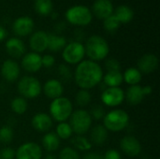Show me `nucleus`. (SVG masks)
I'll use <instances>...</instances> for the list:
<instances>
[{"label": "nucleus", "instance_id": "nucleus-41", "mask_svg": "<svg viewBox=\"0 0 160 159\" xmlns=\"http://www.w3.org/2000/svg\"><path fill=\"white\" fill-rule=\"evenodd\" d=\"M103 159H122L120 153L115 149L108 150L103 156Z\"/></svg>", "mask_w": 160, "mask_h": 159}, {"label": "nucleus", "instance_id": "nucleus-43", "mask_svg": "<svg viewBox=\"0 0 160 159\" xmlns=\"http://www.w3.org/2000/svg\"><path fill=\"white\" fill-rule=\"evenodd\" d=\"M152 92H153V88H152V86H150V85H145V86H143V87H142V93H143L144 97L151 95V94H152Z\"/></svg>", "mask_w": 160, "mask_h": 159}, {"label": "nucleus", "instance_id": "nucleus-14", "mask_svg": "<svg viewBox=\"0 0 160 159\" xmlns=\"http://www.w3.org/2000/svg\"><path fill=\"white\" fill-rule=\"evenodd\" d=\"M22 67L29 73H35L40 70L42 67L40 54L34 52L24 54L22 59Z\"/></svg>", "mask_w": 160, "mask_h": 159}, {"label": "nucleus", "instance_id": "nucleus-13", "mask_svg": "<svg viewBox=\"0 0 160 159\" xmlns=\"http://www.w3.org/2000/svg\"><path fill=\"white\" fill-rule=\"evenodd\" d=\"M34 26L35 23L32 18L28 16H22L14 21L12 29L15 35L19 37H25L33 32Z\"/></svg>", "mask_w": 160, "mask_h": 159}, {"label": "nucleus", "instance_id": "nucleus-32", "mask_svg": "<svg viewBox=\"0 0 160 159\" xmlns=\"http://www.w3.org/2000/svg\"><path fill=\"white\" fill-rule=\"evenodd\" d=\"M75 100L79 107L83 108L90 104V102L92 100V95L89 92V90L80 89L75 96Z\"/></svg>", "mask_w": 160, "mask_h": 159}, {"label": "nucleus", "instance_id": "nucleus-12", "mask_svg": "<svg viewBox=\"0 0 160 159\" xmlns=\"http://www.w3.org/2000/svg\"><path fill=\"white\" fill-rule=\"evenodd\" d=\"M20 65L12 59L6 60L1 66V75L8 82H13L17 81L20 77Z\"/></svg>", "mask_w": 160, "mask_h": 159}, {"label": "nucleus", "instance_id": "nucleus-18", "mask_svg": "<svg viewBox=\"0 0 160 159\" xmlns=\"http://www.w3.org/2000/svg\"><path fill=\"white\" fill-rule=\"evenodd\" d=\"M29 45L34 52H43L48 49V34L44 31L35 32L30 37Z\"/></svg>", "mask_w": 160, "mask_h": 159}, {"label": "nucleus", "instance_id": "nucleus-9", "mask_svg": "<svg viewBox=\"0 0 160 159\" xmlns=\"http://www.w3.org/2000/svg\"><path fill=\"white\" fill-rule=\"evenodd\" d=\"M125 100V92L120 87H107L101 93V101L104 105L114 108Z\"/></svg>", "mask_w": 160, "mask_h": 159}, {"label": "nucleus", "instance_id": "nucleus-27", "mask_svg": "<svg viewBox=\"0 0 160 159\" xmlns=\"http://www.w3.org/2000/svg\"><path fill=\"white\" fill-rule=\"evenodd\" d=\"M142 74L136 67H129L123 74L124 82L129 84L130 86L139 84L142 81Z\"/></svg>", "mask_w": 160, "mask_h": 159}, {"label": "nucleus", "instance_id": "nucleus-31", "mask_svg": "<svg viewBox=\"0 0 160 159\" xmlns=\"http://www.w3.org/2000/svg\"><path fill=\"white\" fill-rule=\"evenodd\" d=\"M55 134L58 136L60 140H68L72 137L73 131L69 123L62 122V123H58L56 127Z\"/></svg>", "mask_w": 160, "mask_h": 159}, {"label": "nucleus", "instance_id": "nucleus-25", "mask_svg": "<svg viewBox=\"0 0 160 159\" xmlns=\"http://www.w3.org/2000/svg\"><path fill=\"white\" fill-rule=\"evenodd\" d=\"M114 15L118 19L120 23H128L132 21L134 17V12L130 7L127 5H121L116 8Z\"/></svg>", "mask_w": 160, "mask_h": 159}, {"label": "nucleus", "instance_id": "nucleus-36", "mask_svg": "<svg viewBox=\"0 0 160 159\" xmlns=\"http://www.w3.org/2000/svg\"><path fill=\"white\" fill-rule=\"evenodd\" d=\"M58 75L61 79V82H69L72 78V72L69 67L66 64H61L58 67Z\"/></svg>", "mask_w": 160, "mask_h": 159}, {"label": "nucleus", "instance_id": "nucleus-19", "mask_svg": "<svg viewBox=\"0 0 160 159\" xmlns=\"http://www.w3.org/2000/svg\"><path fill=\"white\" fill-rule=\"evenodd\" d=\"M6 51L12 58H20L25 52V45L18 37H10L6 42Z\"/></svg>", "mask_w": 160, "mask_h": 159}, {"label": "nucleus", "instance_id": "nucleus-30", "mask_svg": "<svg viewBox=\"0 0 160 159\" xmlns=\"http://www.w3.org/2000/svg\"><path fill=\"white\" fill-rule=\"evenodd\" d=\"M35 9L38 14L41 16H48L52 10V0H35Z\"/></svg>", "mask_w": 160, "mask_h": 159}, {"label": "nucleus", "instance_id": "nucleus-38", "mask_svg": "<svg viewBox=\"0 0 160 159\" xmlns=\"http://www.w3.org/2000/svg\"><path fill=\"white\" fill-rule=\"evenodd\" d=\"M105 67L108 71H121V64L117 59L110 58L105 62Z\"/></svg>", "mask_w": 160, "mask_h": 159}, {"label": "nucleus", "instance_id": "nucleus-35", "mask_svg": "<svg viewBox=\"0 0 160 159\" xmlns=\"http://www.w3.org/2000/svg\"><path fill=\"white\" fill-rule=\"evenodd\" d=\"M58 159H80V155L74 148L65 147L60 151Z\"/></svg>", "mask_w": 160, "mask_h": 159}, {"label": "nucleus", "instance_id": "nucleus-34", "mask_svg": "<svg viewBox=\"0 0 160 159\" xmlns=\"http://www.w3.org/2000/svg\"><path fill=\"white\" fill-rule=\"evenodd\" d=\"M120 24H121L120 22L118 21V19L115 17L114 14H112L108 18L104 19V22H103L105 30L108 32H111V33L115 32L119 28Z\"/></svg>", "mask_w": 160, "mask_h": 159}, {"label": "nucleus", "instance_id": "nucleus-40", "mask_svg": "<svg viewBox=\"0 0 160 159\" xmlns=\"http://www.w3.org/2000/svg\"><path fill=\"white\" fill-rule=\"evenodd\" d=\"M41 64L42 67L50 68L53 67V65L55 64V58L52 54H45L44 56H41Z\"/></svg>", "mask_w": 160, "mask_h": 159}, {"label": "nucleus", "instance_id": "nucleus-1", "mask_svg": "<svg viewBox=\"0 0 160 159\" xmlns=\"http://www.w3.org/2000/svg\"><path fill=\"white\" fill-rule=\"evenodd\" d=\"M100 65L91 60H82L74 71V81L81 89L90 90L98 85L103 78Z\"/></svg>", "mask_w": 160, "mask_h": 159}, {"label": "nucleus", "instance_id": "nucleus-45", "mask_svg": "<svg viewBox=\"0 0 160 159\" xmlns=\"http://www.w3.org/2000/svg\"><path fill=\"white\" fill-rule=\"evenodd\" d=\"M44 159H58L56 157V156H54V155H52V154H48L46 157H45V158Z\"/></svg>", "mask_w": 160, "mask_h": 159}, {"label": "nucleus", "instance_id": "nucleus-39", "mask_svg": "<svg viewBox=\"0 0 160 159\" xmlns=\"http://www.w3.org/2000/svg\"><path fill=\"white\" fill-rule=\"evenodd\" d=\"M0 159H15V150L11 147H4L0 150Z\"/></svg>", "mask_w": 160, "mask_h": 159}, {"label": "nucleus", "instance_id": "nucleus-16", "mask_svg": "<svg viewBox=\"0 0 160 159\" xmlns=\"http://www.w3.org/2000/svg\"><path fill=\"white\" fill-rule=\"evenodd\" d=\"M137 66L141 73L150 74L158 67V58L153 53H146L138 60Z\"/></svg>", "mask_w": 160, "mask_h": 159}, {"label": "nucleus", "instance_id": "nucleus-46", "mask_svg": "<svg viewBox=\"0 0 160 159\" xmlns=\"http://www.w3.org/2000/svg\"></svg>", "mask_w": 160, "mask_h": 159}, {"label": "nucleus", "instance_id": "nucleus-23", "mask_svg": "<svg viewBox=\"0 0 160 159\" xmlns=\"http://www.w3.org/2000/svg\"><path fill=\"white\" fill-rule=\"evenodd\" d=\"M42 146L49 153L55 152L60 146V139L55 132H47L42 138Z\"/></svg>", "mask_w": 160, "mask_h": 159}, {"label": "nucleus", "instance_id": "nucleus-3", "mask_svg": "<svg viewBox=\"0 0 160 159\" xmlns=\"http://www.w3.org/2000/svg\"><path fill=\"white\" fill-rule=\"evenodd\" d=\"M129 125L128 113L121 109H115L105 114L103 118V126L108 131L120 132Z\"/></svg>", "mask_w": 160, "mask_h": 159}, {"label": "nucleus", "instance_id": "nucleus-4", "mask_svg": "<svg viewBox=\"0 0 160 159\" xmlns=\"http://www.w3.org/2000/svg\"><path fill=\"white\" fill-rule=\"evenodd\" d=\"M50 116L58 123L66 122L69 119L73 112V105L71 101L65 97L52 99L50 104Z\"/></svg>", "mask_w": 160, "mask_h": 159}, {"label": "nucleus", "instance_id": "nucleus-21", "mask_svg": "<svg viewBox=\"0 0 160 159\" xmlns=\"http://www.w3.org/2000/svg\"><path fill=\"white\" fill-rule=\"evenodd\" d=\"M144 98V95L142 93V86L131 85L128 88L127 92L125 93V99L128 101V104L132 106H136L140 104Z\"/></svg>", "mask_w": 160, "mask_h": 159}, {"label": "nucleus", "instance_id": "nucleus-22", "mask_svg": "<svg viewBox=\"0 0 160 159\" xmlns=\"http://www.w3.org/2000/svg\"><path fill=\"white\" fill-rule=\"evenodd\" d=\"M109 137V131L104 127L103 125H98L92 128L91 135H90V142L92 144H95L97 146L103 145Z\"/></svg>", "mask_w": 160, "mask_h": 159}, {"label": "nucleus", "instance_id": "nucleus-26", "mask_svg": "<svg viewBox=\"0 0 160 159\" xmlns=\"http://www.w3.org/2000/svg\"><path fill=\"white\" fill-rule=\"evenodd\" d=\"M67 40L64 37L50 34L48 35V49L51 52H59L65 48Z\"/></svg>", "mask_w": 160, "mask_h": 159}, {"label": "nucleus", "instance_id": "nucleus-28", "mask_svg": "<svg viewBox=\"0 0 160 159\" xmlns=\"http://www.w3.org/2000/svg\"><path fill=\"white\" fill-rule=\"evenodd\" d=\"M71 143L74 146L75 150H79L81 152L90 151L93 147L92 142L87 138L82 135H76L71 138Z\"/></svg>", "mask_w": 160, "mask_h": 159}, {"label": "nucleus", "instance_id": "nucleus-29", "mask_svg": "<svg viewBox=\"0 0 160 159\" xmlns=\"http://www.w3.org/2000/svg\"><path fill=\"white\" fill-rule=\"evenodd\" d=\"M10 108H11V110H12V112L14 113H16L18 115H22L27 111L28 104H27L26 99L20 96V97H14L11 100V102H10Z\"/></svg>", "mask_w": 160, "mask_h": 159}, {"label": "nucleus", "instance_id": "nucleus-5", "mask_svg": "<svg viewBox=\"0 0 160 159\" xmlns=\"http://www.w3.org/2000/svg\"><path fill=\"white\" fill-rule=\"evenodd\" d=\"M92 117L89 112L79 109L72 112L69 117V125L72 128L73 133L76 135H84L89 131L92 127Z\"/></svg>", "mask_w": 160, "mask_h": 159}, {"label": "nucleus", "instance_id": "nucleus-8", "mask_svg": "<svg viewBox=\"0 0 160 159\" xmlns=\"http://www.w3.org/2000/svg\"><path fill=\"white\" fill-rule=\"evenodd\" d=\"M84 55V45L79 41H72L67 44L62 52V57L64 61L69 65H78L83 60Z\"/></svg>", "mask_w": 160, "mask_h": 159}, {"label": "nucleus", "instance_id": "nucleus-37", "mask_svg": "<svg viewBox=\"0 0 160 159\" xmlns=\"http://www.w3.org/2000/svg\"><path fill=\"white\" fill-rule=\"evenodd\" d=\"M89 113H90L92 119H95V120L98 121V120H101V119L104 118V116L106 114V112H105V110H104V108L102 106L95 105L94 107H92Z\"/></svg>", "mask_w": 160, "mask_h": 159}, {"label": "nucleus", "instance_id": "nucleus-10", "mask_svg": "<svg viewBox=\"0 0 160 159\" xmlns=\"http://www.w3.org/2000/svg\"><path fill=\"white\" fill-rule=\"evenodd\" d=\"M15 157L16 159H41L42 149L36 142H25L15 151Z\"/></svg>", "mask_w": 160, "mask_h": 159}, {"label": "nucleus", "instance_id": "nucleus-42", "mask_svg": "<svg viewBox=\"0 0 160 159\" xmlns=\"http://www.w3.org/2000/svg\"><path fill=\"white\" fill-rule=\"evenodd\" d=\"M82 159H103V156L97 153H88L83 157Z\"/></svg>", "mask_w": 160, "mask_h": 159}, {"label": "nucleus", "instance_id": "nucleus-7", "mask_svg": "<svg viewBox=\"0 0 160 159\" xmlns=\"http://www.w3.org/2000/svg\"><path fill=\"white\" fill-rule=\"evenodd\" d=\"M66 18L74 25L84 26L92 22V12L87 7L74 6L67 10Z\"/></svg>", "mask_w": 160, "mask_h": 159}, {"label": "nucleus", "instance_id": "nucleus-24", "mask_svg": "<svg viewBox=\"0 0 160 159\" xmlns=\"http://www.w3.org/2000/svg\"><path fill=\"white\" fill-rule=\"evenodd\" d=\"M103 83L106 87H119L123 82V73L121 71H107L102 78Z\"/></svg>", "mask_w": 160, "mask_h": 159}, {"label": "nucleus", "instance_id": "nucleus-6", "mask_svg": "<svg viewBox=\"0 0 160 159\" xmlns=\"http://www.w3.org/2000/svg\"><path fill=\"white\" fill-rule=\"evenodd\" d=\"M18 91L25 99L37 98L42 91L40 82L33 76H24L18 82Z\"/></svg>", "mask_w": 160, "mask_h": 159}, {"label": "nucleus", "instance_id": "nucleus-20", "mask_svg": "<svg viewBox=\"0 0 160 159\" xmlns=\"http://www.w3.org/2000/svg\"><path fill=\"white\" fill-rule=\"evenodd\" d=\"M94 14L99 19H106L113 12V5L110 0H96L93 5Z\"/></svg>", "mask_w": 160, "mask_h": 159}, {"label": "nucleus", "instance_id": "nucleus-17", "mask_svg": "<svg viewBox=\"0 0 160 159\" xmlns=\"http://www.w3.org/2000/svg\"><path fill=\"white\" fill-rule=\"evenodd\" d=\"M53 120L52 117L45 112H38L36 113L31 121L32 127L35 130L38 132H49L52 127Z\"/></svg>", "mask_w": 160, "mask_h": 159}, {"label": "nucleus", "instance_id": "nucleus-33", "mask_svg": "<svg viewBox=\"0 0 160 159\" xmlns=\"http://www.w3.org/2000/svg\"><path fill=\"white\" fill-rule=\"evenodd\" d=\"M14 132L11 127L3 126L0 127V142L3 144H8L12 142Z\"/></svg>", "mask_w": 160, "mask_h": 159}, {"label": "nucleus", "instance_id": "nucleus-44", "mask_svg": "<svg viewBox=\"0 0 160 159\" xmlns=\"http://www.w3.org/2000/svg\"><path fill=\"white\" fill-rule=\"evenodd\" d=\"M7 37V30L2 26L0 25V41H3Z\"/></svg>", "mask_w": 160, "mask_h": 159}, {"label": "nucleus", "instance_id": "nucleus-2", "mask_svg": "<svg viewBox=\"0 0 160 159\" xmlns=\"http://www.w3.org/2000/svg\"><path fill=\"white\" fill-rule=\"evenodd\" d=\"M84 49L89 60L97 63L98 61L104 60L110 52V47L106 39L98 35L91 36L86 40Z\"/></svg>", "mask_w": 160, "mask_h": 159}, {"label": "nucleus", "instance_id": "nucleus-11", "mask_svg": "<svg viewBox=\"0 0 160 159\" xmlns=\"http://www.w3.org/2000/svg\"><path fill=\"white\" fill-rule=\"evenodd\" d=\"M120 148L121 150L128 155V157H137L142 152V145L140 141L134 136H125L120 141Z\"/></svg>", "mask_w": 160, "mask_h": 159}, {"label": "nucleus", "instance_id": "nucleus-15", "mask_svg": "<svg viewBox=\"0 0 160 159\" xmlns=\"http://www.w3.org/2000/svg\"><path fill=\"white\" fill-rule=\"evenodd\" d=\"M42 91L48 98H51L52 100L63 97L64 86L61 81L57 79H50L45 82Z\"/></svg>", "mask_w": 160, "mask_h": 159}]
</instances>
